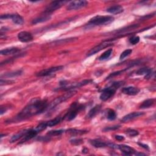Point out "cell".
<instances>
[{
    "label": "cell",
    "instance_id": "6da1fadb",
    "mask_svg": "<svg viewBox=\"0 0 156 156\" xmlns=\"http://www.w3.org/2000/svg\"><path fill=\"white\" fill-rule=\"evenodd\" d=\"M48 103L45 100L35 98L31 100L16 117L17 120H22L44 112L47 110Z\"/></svg>",
    "mask_w": 156,
    "mask_h": 156
},
{
    "label": "cell",
    "instance_id": "7a4b0ae2",
    "mask_svg": "<svg viewBox=\"0 0 156 156\" xmlns=\"http://www.w3.org/2000/svg\"><path fill=\"white\" fill-rule=\"evenodd\" d=\"M123 84L122 81L113 82L111 86L108 88H105L102 90V93L100 95V100L103 101H105L108 100L112 96L115 95L116 90L121 87Z\"/></svg>",
    "mask_w": 156,
    "mask_h": 156
},
{
    "label": "cell",
    "instance_id": "3957f363",
    "mask_svg": "<svg viewBox=\"0 0 156 156\" xmlns=\"http://www.w3.org/2000/svg\"><path fill=\"white\" fill-rule=\"evenodd\" d=\"M77 93V91L76 90H68L67 93H65V94H63L61 96H60L59 97L57 98L56 99H55L54 100H53L50 104H48V108L47 110H52L54 108H55L57 105H58L59 104L66 101L67 100H68V99H70V98H72V96H74Z\"/></svg>",
    "mask_w": 156,
    "mask_h": 156
},
{
    "label": "cell",
    "instance_id": "277c9868",
    "mask_svg": "<svg viewBox=\"0 0 156 156\" xmlns=\"http://www.w3.org/2000/svg\"><path fill=\"white\" fill-rule=\"evenodd\" d=\"M115 18L112 16H101L97 15L92 18L87 24L88 26H102L107 25L114 21Z\"/></svg>",
    "mask_w": 156,
    "mask_h": 156
},
{
    "label": "cell",
    "instance_id": "5b68a950",
    "mask_svg": "<svg viewBox=\"0 0 156 156\" xmlns=\"http://www.w3.org/2000/svg\"><path fill=\"white\" fill-rule=\"evenodd\" d=\"M84 106L81 105H77L76 103L73 104L71 106L69 111L67 113V114L64 116V119H67V121H72L77 116V113L80 110L83 109Z\"/></svg>",
    "mask_w": 156,
    "mask_h": 156
},
{
    "label": "cell",
    "instance_id": "8992f818",
    "mask_svg": "<svg viewBox=\"0 0 156 156\" xmlns=\"http://www.w3.org/2000/svg\"><path fill=\"white\" fill-rule=\"evenodd\" d=\"M67 1H54L51 2L47 7L45 11V13H51L53 12L60 9L62 6L67 3Z\"/></svg>",
    "mask_w": 156,
    "mask_h": 156
},
{
    "label": "cell",
    "instance_id": "52a82bcc",
    "mask_svg": "<svg viewBox=\"0 0 156 156\" xmlns=\"http://www.w3.org/2000/svg\"><path fill=\"white\" fill-rule=\"evenodd\" d=\"M112 45H113L112 43V42H110V41H103V43L100 44L99 45H96V46H95L94 48H92L91 50L87 53V56L90 57V56H93V55L99 53L100 51H101V50H103V49L107 48V47H109V46H111Z\"/></svg>",
    "mask_w": 156,
    "mask_h": 156
},
{
    "label": "cell",
    "instance_id": "ba28073f",
    "mask_svg": "<svg viewBox=\"0 0 156 156\" xmlns=\"http://www.w3.org/2000/svg\"><path fill=\"white\" fill-rule=\"evenodd\" d=\"M88 4L89 3L85 0H83V1H74L68 4L67 9L68 11L78 10L87 6Z\"/></svg>",
    "mask_w": 156,
    "mask_h": 156
},
{
    "label": "cell",
    "instance_id": "9c48e42d",
    "mask_svg": "<svg viewBox=\"0 0 156 156\" xmlns=\"http://www.w3.org/2000/svg\"><path fill=\"white\" fill-rule=\"evenodd\" d=\"M63 68V66H58V67H51L49 68H46L45 70H43L40 71V72L37 73L36 76L38 77H44V76H47L52 74L53 73H54L58 71H60Z\"/></svg>",
    "mask_w": 156,
    "mask_h": 156
},
{
    "label": "cell",
    "instance_id": "30bf717a",
    "mask_svg": "<svg viewBox=\"0 0 156 156\" xmlns=\"http://www.w3.org/2000/svg\"><path fill=\"white\" fill-rule=\"evenodd\" d=\"M18 39L20 41L23 42V43H26V42L32 41L33 40V36L32 34L29 32L22 31L18 33Z\"/></svg>",
    "mask_w": 156,
    "mask_h": 156
},
{
    "label": "cell",
    "instance_id": "8fae6325",
    "mask_svg": "<svg viewBox=\"0 0 156 156\" xmlns=\"http://www.w3.org/2000/svg\"><path fill=\"white\" fill-rule=\"evenodd\" d=\"M37 134L38 132L35 129H27L26 132L24 135V136L22 138V140H21L20 143H25L26 141L33 138L37 136Z\"/></svg>",
    "mask_w": 156,
    "mask_h": 156
},
{
    "label": "cell",
    "instance_id": "7c38bea8",
    "mask_svg": "<svg viewBox=\"0 0 156 156\" xmlns=\"http://www.w3.org/2000/svg\"><path fill=\"white\" fill-rule=\"evenodd\" d=\"M144 114H145L144 112H136L131 113H129V114H127V115L124 116L122 119V122H123V123L127 122L129 121H131V120H132V119L138 118L140 116H143Z\"/></svg>",
    "mask_w": 156,
    "mask_h": 156
},
{
    "label": "cell",
    "instance_id": "4fadbf2b",
    "mask_svg": "<svg viewBox=\"0 0 156 156\" xmlns=\"http://www.w3.org/2000/svg\"><path fill=\"white\" fill-rule=\"evenodd\" d=\"M140 89L137 87H124L122 89V93L127 95H130V96H135L137 95L140 92Z\"/></svg>",
    "mask_w": 156,
    "mask_h": 156
},
{
    "label": "cell",
    "instance_id": "5bb4252c",
    "mask_svg": "<svg viewBox=\"0 0 156 156\" xmlns=\"http://www.w3.org/2000/svg\"><path fill=\"white\" fill-rule=\"evenodd\" d=\"M118 149H119V150L126 155H130L134 154L136 151L134 148L130 147L129 146L124 145H118Z\"/></svg>",
    "mask_w": 156,
    "mask_h": 156
},
{
    "label": "cell",
    "instance_id": "9a60e30c",
    "mask_svg": "<svg viewBox=\"0 0 156 156\" xmlns=\"http://www.w3.org/2000/svg\"><path fill=\"white\" fill-rule=\"evenodd\" d=\"M51 17V15L50 13H47L44 12V14H43V15H41L40 17L33 20L32 23L34 25H36L38 23L45 22H46V21L50 20Z\"/></svg>",
    "mask_w": 156,
    "mask_h": 156
},
{
    "label": "cell",
    "instance_id": "2e32d148",
    "mask_svg": "<svg viewBox=\"0 0 156 156\" xmlns=\"http://www.w3.org/2000/svg\"><path fill=\"white\" fill-rule=\"evenodd\" d=\"M106 11L112 14H119L124 11V9L122 6L115 5L110 7V8L107 9Z\"/></svg>",
    "mask_w": 156,
    "mask_h": 156
},
{
    "label": "cell",
    "instance_id": "e0dca14e",
    "mask_svg": "<svg viewBox=\"0 0 156 156\" xmlns=\"http://www.w3.org/2000/svg\"><path fill=\"white\" fill-rule=\"evenodd\" d=\"M19 49L16 47H11L6 48L1 51V54L3 56H9L12 54H16L18 51Z\"/></svg>",
    "mask_w": 156,
    "mask_h": 156
},
{
    "label": "cell",
    "instance_id": "ac0fdd59",
    "mask_svg": "<svg viewBox=\"0 0 156 156\" xmlns=\"http://www.w3.org/2000/svg\"><path fill=\"white\" fill-rule=\"evenodd\" d=\"M101 110V105H95L94 108H92L89 112L88 113V114L87 115V118H93L95 116H96L98 113H99V112Z\"/></svg>",
    "mask_w": 156,
    "mask_h": 156
},
{
    "label": "cell",
    "instance_id": "d6986e66",
    "mask_svg": "<svg viewBox=\"0 0 156 156\" xmlns=\"http://www.w3.org/2000/svg\"><path fill=\"white\" fill-rule=\"evenodd\" d=\"M11 19L14 23L18 25H22L24 23L23 18L18 14H12Z\"/></svg>",
    "mask_w": 156,
    "mask_h": 156
},
{
    "label": "cell",
    "instance_id": "ffe728a7",
    "mask_svg": "<svg viewBox=\"0 0 156 156\" xmlns=\"http://www.w3.org/2000/svg\"><path fill=\"white\" fill-rule=\"evenodd\" d=\"M90 143L91 145H93L94 147L97 148H104L105 146H108V143L99 140H90Z\"/></svg>",
    "mask_w": 156,
    "mask_h": 156
},
{
    "label": "cell",
    "instance_id": "44dd1931",
    "mask_svg": "<svg viewBox=\"0 0 156 156\" xmlns=\"http://www.w3.org/2000/svg\"><path fill=\"white\" fill-rule=\"evenodd\" d=\"M155 100L154 99H148V100L143 101L140 106V109H148L150 108L154 104Z\"/></svg>",
    "mask_w": 156,
    "mask_h": 156
},
{
    "label": "cell",
    "instance_id": "7402d4cb",
    "mask_svg": "<svg viewBox=\"0 0 156 156\" xmlns=\"http://www.w3.org/2000/svg\"><path fill=\"white\" fill-rule=\"evenodd\" d=\"M26 131H27V129H25V130L19 132L18 133L16 134L15 135H14V136H13L11 137V138L10 140V142L13 143V142H15V141H16L20 139H22V138L24 136V135L25 134Z\"/></svg>",
    "mask_w": 156,
    "mask_h": 156
},
{
    "label": "cell",
    "instance_id": "603a6c76",
    "mask_svg": "<svg viewBox=\"0 0 156 156\" xmlns=\"http://www.w3.org/2000/svg\"><path fill=\"white\" fill-rule=\"evenodd\" d=\"M152 72V69L148 68V67H143L140 68L137 72H136V74L138 75H148V74L151 73Z\"/></svg>",
    "mask_w": 156,
    "mask_h": 156
},
{
    "label": "cell",
    "instance_id": "cb8c5ba5",
    "mask_svg": "<svg viewBox=\"0 0 156 156\" xmlns=\"http://www.w3.org/2000/svg\"><path fill=\"white\" fill-rule=\"evenodd\" d=\"M22 74V70H18V71H15V72H10V73H6L3 75H1V77H17L18 76L20 75H21Z\"/></svg>",
    "mask_w": 156,
    "mask_h": 156
},
{
    "label": "cell",
    "instance_id": "d4e9b609",
    "mask_svg": "<svg viewBox=\"0 0 156 156\" xmlns=\"http://www.w3.org/2000/svg\"><path fill=\"white\" fill-rule=\"evenodd\" d=\"M62 121V118L60 117H58L55 118L54 119L49 120V121L47 122L48 126V127H53L54 126H56L57 124H58L60 123Z\"/></svg>",
    "mask_w": 156,
    "mask_h": 156
},
{
    "label": "cell",
    "instance_id": "484cf974",
    "mask_svg": "<svg viewBox=\"0 0 156 156\" xmlns=\"http://www.w3.org/2000/svg\"><path fill=\"white\" fill-rule=\"evenodd\" d=\"M112 52H113L112 49H108L107 51H105L103 54H102L100 56V58H99V60H104L108 59V58H109V57L112 54Z\"/></svg>",
    "mask_w": 156,
    "mask_h": 156
},
{
    "label": "cell",
    "instance_id": "4316f807",
    "mask_svg": "<svg viewBox=\"0 0 156 156\" xmlns=\"http://www.w3.org/2000/svg\"><path fill=\"white\" fill-rule=\"evenodd\" d=\"M117 118V113L112 109H108L107 112V118L110 121H113Z\"/></svg>",
    "mask_w": 156,
    "mask_h": 156
},
{
    "label": "cell",
    "instance_id": "83f0119b",
    "mask_svg": "<svg viewBox=\"0 0 156 156\" xmlns=\"http://www.w3.org/2000/svg\"><path fill=\"white\" fill-rule=\"evenodd\" d=\"M64 130L61 129V130H54V131H51L47 133V136L48 137H53V136H60L64 132Z\"/></svg>",
    "mask_w": 156,
    "mask_h": 156
},
{
    "label": "cell",
    "instance_id": "f1b7e54d",
    "mask_svg": "<svg viewBox=\"0 0 156 156\" xmlns=\"http://www.w3.org/2000/svg\"><path fill=\"white\" fill-rule=\"evenodd\" d=\"M48 126V124H47V122H42L41 123H40L37 127H36V128H35V129L36 130L38 133L42 131H44L45 130Z\"/></svg>",
    "mask_w": 156,
    "mask_h": 156
},
{
    "label": "cell",
    "instance_id": "f546056e",
    "mask_svg": "<svg viewBox=\"0 0 156 156\" xmlns=\"http://www.w3.org/2000/svg\"><path fill=\"white\" fill-rule=\"evenodd\" d=\"M132 53V49H126V50L124 51L122 54L121 55H120L119 56V60H123L124 59V58H126V57L129 56L131 53Z\"/></svg>",
    "mask_w": 156,
    "mask_h": 156
},
{
    "label": "cell",
    "instance_id": "4dcf8cb0",
    "mask_svg": "<svg viewBox=\"0 0 156 156\" xmlns=\"http://www.w3.org/2000/svg\"><path fill=\"white\" fill-rule=\"evenodd\" d=\"M68 132L69 133H70L72 135H74V136H75V135H81V134H86L87 132V131H82V130H77V129H69L68 131Z\"/></svg>",
    "mask_w": 156,
    "mask_h": 156
},
{
    "label": "cell",
    "instance_id": "1f68e13d",
    "mask_svg": "<svg viewBox=\"0 0 156 156\" xmlns=\"http://www.w3.org/2000/svg\"><path fill=\"white\" fill-rule=\"evenodd\" d=\"M126 134L129 136L130 137H135L137 136L139 134L138 132L136 130L132 129H129L126 131Z\"/></svg>",
    "mask_w": 156,
    "mask_h": 156
},
{
    "label": "cell",
    "instance_id": "d6a6232c",
    "mask_svg": "<svg viewBox=\"0 0 156 156\" xmlns=\"http://www.w3.org/2000/svg\"><path fill=\"white\" fill-rule=\"evenodd\" d=\"M70 142L73 145H79L82 144L84 141H83V140L81 138H74V139L71 140L70 141Z\"/></svg>",
    "mask_w": 156,
    "mask_h": 156
},
{
    "label": "cell",
    "instance_id": "836d02e7",
    "mask_svg": "<svg viewBox=\"0 0 156 156\" xmlns=\"http://www.w3.org/2000/svg\"><path fill=\"white\" fill-rule=\"evenodd\" d=\"M129 42L132 45H136L140 41V37L138 36H133L129 39Z\"/></svg>",
    "mask_w": 156,
    "mask_h": 156
},
{
    "label": "cell",
    "instance_id": "e575fe53",
    "mask_svg": "<svg viewBox=\"0 0 156 156\" xmlns=\"http://www.w3.org/2000/svg\"><path fill=\"white\" fill-rule=\"evenodd\" d=\"M126 70H121V71H118V72H114V73H111L108 77H107V78H106V80H108V79H110V78L113 77H114V76H118L120 74H122L123 72H124V71Z\"/></svg>",
    "mask_w": 156,
    "mask_h": 156
},
{
    "label": "cell",
    "instance_id": "d590c367",
    "mask_svg": "<svg viewBox=\"0 0 156 156\" xmlns=\"http://www.w3.org/2000/svg\"><path fill=\"white\" fill-rule=\"evenodd\" d=\"M120 126H110V127H105L103 129L104 131L105 132H107V131H115L117 130L119 128Z\"/></svg>",
    "mask_w": 156,
    "mask_h": 156
},
{
    "label": "cell",
    "instance_id": "8d00e7d4",
    "mask_svg": "<svg viewBox=\"0 0 156 156\" xmlns=\"http://www.w3.org/2000/svg\"><path fill=\"white\" fill-rule=\"evenodd\" d=\"M14 82L13 81H10V80H3V79H1V82H0V84L1 86L3 85H6V84H13Z\"/></svg>",
    "mask_w": 156,
    "mask_h": 156
},
{
    "label": "cell",
    "instance_id": "74e56055",
    "mask_svg": "<svg viewBox=\"0 0 156 156\" xmlns=\"http://www.w3.org/2000/svg\"><path fill=\"white\" fill-rule=\"evenodd\" d=\"M12 14H6V15H2L1 16V20H6V19H10L11 18Z\"/></svg>",
    "mask_w": 156,
    "mask_h": 156
},
{
    "label": "cell",
    "instance_id": "f35d334b",
    "mask_svg": "<svg viewBox=\"0 0 156 156\" xmlns=\"http://www.w3.org/2000/svg\"><path fill=\"white\" fill-rule=\"evenodd\" d=\"M115 138L118 141H123V140H124V137L123 136H118V135H117V136H115Z\"/></svg>",
    "mask_w": 156,
    "mask_h": 156
},
{
    "label": "cell",
    "instance_id": "ab89813d",
    "mask_svg": "<svg viewBox=\"0 0 156 156\" xmlns=\"http://www.w3.org/2000/svg\"><path fill=\"white\" fill-rule=\"evenodd\" d=\"M138 145H139L140 146H142L143 148H145V149H149L148 146L146 145H144V144H143V143H138Z\"/></svg>",
    "mask_w": 156,
    "mask_h": 156
}]
</instances>
